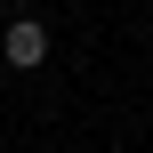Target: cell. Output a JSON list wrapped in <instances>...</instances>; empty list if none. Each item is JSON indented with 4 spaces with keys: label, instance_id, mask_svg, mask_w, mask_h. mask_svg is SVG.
<instances>
[{
    "label": "cell",
    "instance_id": "cell-1",
    "mask_svg": "<svg viewBox=\"0 0 153 153\" xmlns=\"http://www.w3.org/2000/svg\"><path fill=\"white\" fill-rule=\"evenodd\" d=\"M0 56H8L16 73H32V65L48 56V24H40V16H16V24L0 32Z\"/></svg>",
    "mask_w": 153,
    "mask_h": 153
}]
</instances>
